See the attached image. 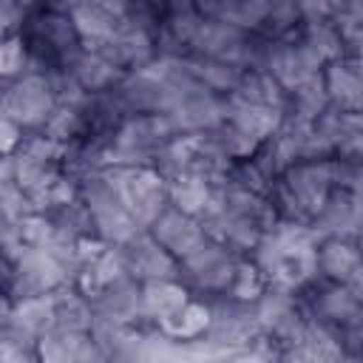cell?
Returning a JSON list of instances; mask_svg holds the SVG:
<instances>
[{
  "label": "cell",
  "instance_id": "6da1fadb",
  "mask_svg": "<svg viewBox=\"0 0 363 363\" xmlns=\"http://www.w3.org/2000/svg\"><path fill=\"white\" fill-rule=\"evenodd\" d=\"M241 255L218 244L216 238H204L196 250H190L184 258H179V281L193 292V295H216L227 292L235 269H238Z\"/></svg>",
  "mask_w": 363,
  "mask_h": 363
},
{
  "label": "cell",
  "instance_id": "7a4b0ae2",
  "mask_svg": "<svg viewBox=\"0 0 363 363\" xmlns=\"http://www.w3.org/2000/svg\"><path fill=\"white\" fill-rule=\"evenodd\" d=\"M57 108H60V102H57L48 74L26 71L17 79H6L3 116L14 119L26 130H43Z\"/></svg>",
  "mask_w": 363,
  "mask_h": 363
},
{
  "label": "cell",
  "instance_id": "3957f363",
  "mask_svg": "<svg viewBox=\"0 0 363 363\" xmlns=\"http://www.w3.org/2000/svg\"><path fill=\"white\" fill-rule=\"evenodd\" d=\"M122 252H125L128 275H133L142 284L159 278H179V258L170 250H164L147 230L139 233L130 244H125Z\"/></svg>",
  "mask_w": 363,
  "mask_h": 363
},
{
  "label": "cell",
  "instance_id": "277c9868",
  "mask_svg": "<svg viewBox=\"0 0 363 363\" xmlns=\"http://www.w3.org/2000/svg\"><path fill=\"white\" fill-rule=\"evenodd\" d=\"M147 233L164 250H170L176 258H184L190 250H196L207 238L201 218L199 216H190V213H184V210H179L173 204L164 207V213L147 227Z\"/></svg>",
  "mask_w": 363,
  "mask_h": 363
},
{
  "label": "cell",
  "instance_id": "5b68a950",
  "mask_svg": "<svg viewBox=\"0 0 363 363\" xmlns=\"http://www.w3.org/2000/svg\"><path fill=\"white\" fill-rule=\"evenodd\" d=\"M360 261H363V252L354 238L332 235L318 244V269H320V278L326 281H346Z\"/></svg>",
  "mask_w": 363,
  "mask_h": 363
},
{
  "label": "cell",
  "instance_id": "8992f818",
  "mask_svg": "<svg viewBox=\"0 0 363 363\" xmlns=\"http://www.w3.org/2000/svg\"><path fill=\"white\" fill-rule=\"evenodd\" d=\"M142 298H145V312L153 323H162L164 318L176 315L190 298L193 292L179 281V278H159V281H147L142 284Z\"/></svg>",
  "mask_w": 363,
  "mask_h": 363
},
{
  "label": "cell",
  "instance_id": "52a82bcc",
  "mask_svg": "<svg viewBox=\"0 0 363 363\" xmlns=\"http://www.w3.org/2000/svg\"><path fill=\"white\" fill-rule=\"evenodd\" d=\"M354 241H357V247H360V252H363V230L357 233V238H354Z\"/></svg>",
  "mask_w": 363,
  "mask_h": 363
}]
</instances>
